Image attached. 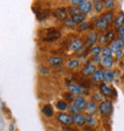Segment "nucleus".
<instances>
[{
    "instance_id": "nucleus-1",
    "label": "nucleus",
    "mask_w": 124,
    "mask_h": 131,
    "mask_svg": "<svg viewBox=\"0 0 124 131\" xmlns=\"http://www.w3.org/2000/svg\"><path fill=\"white\" fill-rule=\"evenodd\" d=\"M53 16L59 19V20H65L68 18V8L66 7H56L53 11Z\"/></svg>"
},
{
    "instance_id": "nucleus-31",
    "label": "nucleus",
    "mask_w": 124,
    "mask_h": 131,
    "mask_svg": "<svg viewBox=\"0 0 124 131\" xmlns=\"http://www.w3.org/2000/svg\"><path fill=\"white\" fill-rule=\"evenodd\" d=\"M63 24H65V26H67V28H73V26L75 25L72 19V17H68L67 19H65V20H63Z\"/></svg>"
},
{
    "instance_id": "nucleus-39",
    "label": "nucleus",
    "mask_w": 124,
    "mask_h": 131,
    "mask_svg": "<svg viewBox=\"0 0 124 131\" xmlns=\"http://www.w3.org/2000/svg\"><path fill=\"white\" fill-rule=\"evenodd\" d=\"M63 98H66V99H68L69 101H72V100H74L73 99V94L72 93H66V94H63Z\"/></svg>"
},
{
    "instance_id": "nucleus-27",
    "label": "nucleus",
    "mask_w": 124,
    "mask_h": 131,
    "mask_svg": "<svg viewBox=\"0 0 124 131\" xmlns=\"http://www.w3.org/2000/svg\"><path fill=\"white\" fill-rule=\"evenodd\" d=\"M103 94L100 93V92H96V93L93 94V98H92V100L94 101V103H101V101H104L103 100Z\"/></svg>"
},
{
    "instance_id": "nucleus-32",
    "label": "nucleus",
    "mask_w": 124,
    "mask_h": 131,
    "mask_svg": "<svg viewBox=\"0 0 124 131\" xmlns=\"http://www.w3.org/2000/svg\"><path fill=\"white\" fill-rule=\"evenodd\" d=\"M78 67H79V61H78V60H72V61H69V63H68L69 69H76Z\"/></svg>"
},
{
    "instance_id": "nucleus-18",
    "label": "nucleus",
    "mask_w": 124,
    "mask_h": 131,
    "mask_svg": "<svg viewBox=\"0 0 124 131\" xmlns=\"http://www.w3.org/2000/svg\"><path fill=\"white\" fill-rule=\"evenodd\" d=\"M113 79H115V72H112L110 69L104 70V81L105 82H111V81H113Z\"/></svg>"
},
{
    "instance_id": "nucleus-36",
    "label": "nucleus",
    "mask_w": 124,
    "mask_h": 131,
    "mask_svg": "<svg viewBox=\"0 0 124 131\" xmlns=\"http://www.w3.org/2000/svg\"><path fill=\"white\" fill-rule=\"evenodd\" d=\"M91 28V23H87V21H84V23H81L79 26V29L81 30V31H84V30H87V29Z\"/></svg>"
},
{
    "instance_id": "nucleus-12",
    "label": "nucleus",
    "mask_w": 124,
    "mask_h": 131,
    "mask_svg": "<svg viewBox=\"0 0 124 131\" xmlns=\"http://www.w3.org/2000/svg\"><path fill=\"white\" fill-rule=\"evenodd\" d=\"M68 91H69V93L80 95V94L82 93L84 90H82V87H80L79 85H76V83H69L68 85Z\"/></svg>"
},
{
    "instance_id": "nucleus-22",
    "label": "nucleus",
    "mask_w": 124,
    "mask_h": 131,
    "mask_svg": "<svg viewBox=\"0 0 124 131\" xmlns=\"http://www.w3.org/2000/svg\"><path fill=\"white\" fill-rule=\"evenodd\" d=\"M55 106L57 110H60L61 112H63V111L68 110V105H67V103H66L65 100H57L55 104Z\"/></svg>"
},
{
    "instance_id": "nucleus-25",
    "label": "nucleus",
    "mask_w": 124,
    "mask_h": 131,
    "mask_svg": "<svg viewBox=\"0 0 124 131\" xmlns=\"http://www.w3.org/2000/svg\"><path fill=\"white\" fill-rule=\"evenodd\" d=\"M112 55V50H111V48L107 45V47H104L103 49H101V56L103 57H109V56Z\"/></svg>"
},
{
    "instance_id": "nucleus-6",
    "label": "nucleus",
    "mask_w": 124,
    "mask_h": 131,
    "mask_svg": "<svg viewBox=\"0 0 124 131\" xmlns=\"http://www.w3.org/2000/svg\"><path fill=\"white\" fill-rule=\"evenodd\" d=\"M72 119H73V123H74L76 126H84V125L86 124V116H84V114H81V113L72 116Z\"/></svg>"
},
{
    "instance_id": "nucleus-38",
    "label": "nucleus",
    "mask_w": 124,
    "mask_h": 131,
    "mask_svg": "<svg viewBox=\"0 0 124 131\" xmlns=\"http://www.w3.org/2000/svg\"><path fill=\"white\" fill-rule=\"evenodd\" d=\"M70 4H72V6L79 7V5L81 4V0H72V1H70Z\"/></svg>"
},
{
    "instance_id": "nucleus-19",
    "label": "nucleus",
    "mask_w": 124,
    "mask_h": 131,
    "mask_svg": "<svg viewBox=\"0 0 124 131\" xmlns=\"http://www.w3.org/2000/svg\"><path fill=\"white\" fill-rule=\"evenodd\" d=\"M42 112H43V114H44L45 117H53L54 116V111H53V106L51 105H44L43 106V108H42Z\"/></svg>"
},
{
    "instance_id": "nucleus-30",
    "label": "nucleus",
    "mask_w": 124,
    "mask_h": 131,
    "mask_svg": "<svg viewBox=\"0 0 124 131\" xmlns=\"http://www.w3.org/2000/svg\"><path fill=\"white\" fill-rule=\"evenodd\" d=\"M98 43H99V45H105V44H107L106 37H105V35H104V34H100L99 36H98Z\"/></svg>"
},
{
    "instance_id": "nucleus-9",
    "label": "nucleus",
    "mask_w": 124,
    "mask_h": 131,
    "mask_svg": "<svg viewBox=\"0 0 124 131\" xmlns=\"http://www.w3.org/2000/svg\"><path fill=\"white\" fill-rule=\"evenodd\" d=\"M98 41V34L96 31H91L87 36V41H86V45L90 48V47H93V45L97 43Z\"/></svg>"
},
{
    "instance_id": "nucleus-15",
    "label": "nucleus",
    "mask_w": 124,
    "mask_h": 131,
    "mask_svg": "<svg viewBox=\"0 0 124 131\" xmlns=\"http://www.w3.org/2000/svg\"><path fill=\"white\" fill-rule=\"evenodd\" d=\"M113 24H115V26H116L117 29L122 28V26L124 25V13H123V12H121V13L118 14L117 17L115 18Z\"/></svg>"
},
{
    "instance_id": "nucleus-10",
    "label": "nucleus",
    "mask_w": 124,
    "mask_h": 131,
    "mask_svg": "<svg viewBox=\"0 0 124 131\" xmlns=\"http://www.w3.org/2000/svg\"><path fill=\"white\" fill-rule=\"evenodd\" d=\"M92 81L94 83H101V81H104V70L101 69H97L94 74L92 75Z\"/></svg>"
},
{
    "instance_id": "nucleus-23",
    "label": "nucleus",
    "mask_w": 124,
    "mask_h": 131,
    "mask_svg": "<svg viewBox=\"0 0 124 131\" xmlns=\"http://www.w3.org/2000/svg\"><path fill=\"white\" fill-rule=\"evenodd\" d=\"M101 47L100 45H94L92 49H91V55L93 56V57H96V56H100V54H101Z\"/></svg>"
},
{
    "instance_id": "nucleus-33",
    "label": "nucleus",
    "mask_w": 124,
    "mask_h": 131,
    "mask_svg": "<svg viewBox=\"0 0 124 131\" xmlns=\"http://www.w3.org/2000/svg\"><path fill=\"white\" fill-rule=\"evenodd\" d=\"M104 6L106 7L107 10H110V8H113L115 1H113V0H106V1H104Z\"/></svg>"
},
{
    "instance_id": "nucleus-20",
    "label": "nucleus",
    "mask_w": 124,
    "mask_h": 131,
    "mask_svg": "<svg viewBox=\"0 0 124 131\" xmlns=\"http://www.w3.org/2000/svg\"><path fill=\"white\" fill-rule=\"evenodd\" d=\"M101 18H103L104 20H106L109 24H111V23L115 20V13L112 11H107V12H105V13L101 16Z\"/></svg>"
},
{
    "instance_id": "nucleus-14",
    "label": "nucleus",
    "mask_w": 124,
    "mask_h": 131,
    "mask_svg": "<svg viewBox=\"0 0 124 131\" xmlns=\"http://www.w3.org/2000/svg\"><path fill=\"white\" fill-rule=\"evenodd\" d=\"M48 63L53 67H57V66H61L63 63V60L59 56H53V57H49L48 59Z\"/></svg>"
},
{
    "instance_id": "nucleus-43",
    "label": "nucleus",
    "mask_w": 124,
    "mask_h": 131,
    "mask_svg": "<svg viewBox=\"0 0 124 131\" xmlns=\"http://www.w3.org/2000/svg\"><path fill=\"white\" fill-rule=\"evenodd\" d=\"M78 131H80V130H78Z\"/></svg>"
},
{
    "instance_id": "nucleus-34",
    "label": "nucleus",
    "mask_w": 124,
    "mask_h": 131,
    "mask_svg": "<svg viewBox=\"0 0 124 131\" xmlns=\"http://www.w3.org/2000/svg\"><path fill=\"white\" fill-rule=\"evenodd\" d=\"M68 110H69V112L72 113V116H74V114H78V113H80V110L79 108H76L74 105H70V106L68 107Z\"/></svg>"
},
{
    "instance_id": "nucleus-42",
    "label": "nucleus",
    "mask_w": 124,
    "mask_h": 131,
    "mask_svg": "<svg viewBox=\"0 0 124 131\" xmlns=\"http://www.w3.org/2000/svg\"><path fill=\"white\" fill-rule=\"evenodd\" d=\"M93 61L96 63H98V62H100L101 60H100V56H96V57H93Z\"/></svg>"
},
{
    "instance_id": "nucleus-26",
    "label": "nucleus",
    "mask_w": 124,
    "mask_h": 131,
    "mask_svg": "<svg viewBox=\"0 0 124 131\" xmlns=\"http://www.w3.org/2000/svg\"><path fill=\"white\" fill-rule=\"evenodd\" d=\"M80 11H79V7H75V6H70L68 7V14H70V17L73 16H76V14H79Z\"/></svg>"
},
{
    "instance_id": "nucleus-2",
    "label": "nucleus",
    "mask_w": 124,
    "mask_h": 131,
    "mask_svg": "<svg viewBox=\"0 0 124 131\" xmlns=\"http://www.w3.org/2000/svg\"><path fill=\"white\" fill-rule=\"evenodd\" d=\"M111 110H112V103H111L110 100H104V101H101V103L99 104V106H98V111H99L103 116L110 114Z\"/></svg>"
},
{
    "instance_id": "nucleus-24",
    "label": "nucleus",
    "mask_w": 124,
    "mask_h": 131,
    "mask_svg": "<svg viewBox=\"0 0 124 131\" xmlns=\"http://www.w3.org/2000/svg\"><path fill=\"white\" fill-rule=\"evenodd\" d=\"M93 6H94V11H96L97 13H99L100 11L103 10L104 7V1H100V0H97L93 3Z\"/></svg>"
},
{
    "instance_id": "nucleus-8",
    "label": "nucleus",
    "mask_w": 124,
    "mask_h": 131,
    "mask_svg": "<svg viewBox=\"0 0 124 131\" xmlns=\"http://www.w3.org/2000/svg\"><path fill=\"white\" fill-rule=\"evenodd\" d=\"M84 110L87 112V114H94L98 111V106H97V103H94L93 100H88L86 103V106H85V108Z\"/></svg>"
},
{
    "instance_id": "nucleus-41",
    "label": "nucleus",
    "mask_w": 124,
    "mask_h": 131,
    "mask_svg": "<svg viewBox=\"0 0 124 131\" xmlns=\"http://www.w3.org/2000/svg\"><path fill=\"white\" fill-rule=\"evenodd\" d=\"M41 73H42V74H48L49 70L47 68H43V67H42V68H41Z\"/></svg>"
},
{
    "instance_id": "nucleus-16",
    "label": "nucleus",
    "mask_w": 124,
    "mask_h": 131,
    "mask_svg": "<svg viewBox=\"0 0 124 131\" xmlns=\"http://www.w3.org/2000/svg\"><path fill=\"white\" fill-rule=\"evenodd\" d=\"M82 48V41L81 39H73L72 42H70V50H73V51H76V50H79V49Z\"/></svg>"
},
{
    "instance_id": "nucleus-37",
    "label": "nucleus",
    "mask_w": 124,
    "mask_h": 131,
    "mask_svg": "<svg viewBox=\"0 0 124 131\" xmlns=\"http://www.w3.org/2000/svg\"><path fill=\"white\" fill-rule=\"evenodd\" d=\"M118 37H121L124 39V26H122V28L118 29Z\"/></svg>"
},
{
    "instance_id": "nucleus-40",
    "label": "nucleus",
    "mask_w": 124,
    "mask_h": 131,
    "mask_svg": "<svg viewBox=\"0 0 124 131\" xmlns=\"http://www.w3.org/2000/svg\"><path fill=\"white\" fill-rule=\"evenodd\" d=\"M122 56H123V49H119V50L116 52V57H117V59H121Z\"/></svg>"
},
{
    "instance_id": "nucleus-4",
    "label": "nucleus",
    "mask_w": 124,
    "mask_h": 131,
    "mask_svg": "<svg viewBox=\"0 0 124 131\" xmlns=\"http://www.w3.org/2000/svg\"><path fill=\"white\" fill-rule=\"evenodd\" d=\"M92 6H93V3H91V1H87V0H81V4L79 5L80 13L88 14L91 12V10H92Z\"/></svg>"
},
{
    "instance_id": "nucleus-29",
    "label": "nucleus",
    "mask_w": 124,
    "mask_h": 131,
    "mask_svg": "<svg viewBox=\"0 0 124 131\" xmlns=\"http://www.w3.org/2000/svg\"><path fill=\"white\" fill-rule=\"evenodd\" d=\"M86 124L90 125V126H94L96 125V119L92 114H87L86 116Z\"/></svg>"
},
{
    "instance_id": "nucleus-35",
    "label": "nucleus",
    "mask_w": 124,
    "mask_h": 131,
    "mask_svg": "<svg viewBox=\"0 0 124 131\" xmlns=\"http://www.w3.org/2000/svg\"><path fill=\"white\" fill-rule=\"evenodd\" d=\"M116 44H117V47L119 49H123L124 48V39L121 37H117V39H116V42H115Z\"/></svg>"
},
{
    "instance_id": "nucleus-11",
    "label": "nucleus",
    "mask_w": 124,
    "mask_h": 131,
    "mask_svg": "<svg viewBox=\"0 0 124 131\" xmlns=\"http://www.w3.org/2000/svg\"><path fill=\"white\" fill-rule=\"evenodd\" d=\"M94 26H96V29L97 30H99V31H105V30H107V28L110 26V24L100 17L99 19L96 21V25H94Z\"/></svg>"
},
{
    "instance_id": "nucleus-17",
    "label": "nucleus",
    "mask_w": 124,
    "mask_h": 131,
    "mask_svg": "<svg viewBox=\"0 0 124 131\" xmlns=\"http://www.w3.org/2000/svg\"><path fill=\"white\" fill-rule=\"evenodd\" d=\"M100 63H101V66H103V67H105V68H107V69H110L111 67H112V64H113V60H112V57H111V56H109V57H101Z\"/></svg>"
},
{
    "instance_id": "nucleus-28",
    "label": "nucleus",
    "mask_w": 124,
    "mask_h": 131,
    "mask_svg": "<svg viewBox=\"0 0 124 131\" xmlns=\"http://www.w3.org/2000/svg\"><path fill=\"white\" fill-rule=\"evenodd\" d=\"M105 37H106V41L107 43H113V39H115V31L110 30L105 34Z\"/></svg>"
},
{
    "instance_id": "nucleus-13",
    "label": "nucleus",
    "mask_w": 124,
    "mask_h": 131,
    "mask_svg": "<svg viewBox=\"0 0 124 131\" xmlns=\"http://www.w3.org/2000/svg\"><path fill=\"white\" fill-rule=\"evenodd\" d=\"M99 90H100V93L103 94L104 97H110L111 95V88L109 86H107L106 83H104V82H101L99 85Z\"/></svg>"
},
{
    "instance_id": "nucleus-7",
    "label": "nucleus",
    "mask_w": 124,
    "mask_h": 131,
    "mask_svg": "<svg viewBox=\"0 0 124 131\" xmlns=\"http://www.w3.org/2000/svg\"><path fill=\"white\" fill-rule=\"evenodd\" d=\"M96 70H97L96 66L93 64V63H91V61H87L86 66H85L84 69H82V74L84 75H86V76H92Z\"/></svg>"
},
{
    "instance_id": "nucleus-5",
    "label": "nucleus",
    "mask_w": 124,
    "mask_h": 131,
    "mask_svg": "<svg viewBox=\"0 0 124 131\" xmlns=\"http://www.w3.org/2000/svg\"><path fill=\"white\" fill-rule=\"evenodd\" d=\"M86 99L82 97V95H76L75 98H74V100H73V105L76 107V108H79L80 111L84 110L85 108V106H86Z\"/></svg>"
},
{
    "instance_id": "nucleus-3",
    "label": "nucleus",
    "mask_w": 124,
    "mask_h": 131,
    "mask_svg": "<svg viewBox=\"0 0 124 131\" xmlns=\"http://www.w3.org/2000/svg\"><path fill=\"white\" fill-rule=\"evenodd\" d=\"M56 119L59 123H61L62 125H70L73 123L72 116L68 113H65V112H59L57 116H56Z\"/></svg>"
},
{
    "instance_id": "nucleus-21",
    "label": "nucleus",
    "mask_w": 124,
    "mask_h": 131,
    "mask_svg": "<svg viewBox=\"0 0 124 131\" xmlns=\"http://www.w3.org/2000/svg\"><path fill=\"white\" fill-rule=\"evenodd\" d=\"M85 18H86V14L79 13V14H76V16H73L72 19H73V21H74V24H75V25H79V24H81V23H84Z\"/></svg>"
}]
</instances>
